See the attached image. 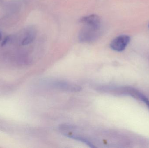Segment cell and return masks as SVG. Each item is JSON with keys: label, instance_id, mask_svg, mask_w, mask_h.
I'll return each mask as SVG.
<instances>
[{"label": "cell", "instance_id": "cell-9", "mask_svg": "<svg viewBox=\"0 0 149 148\" xmlns=\"http://www.w3.org/2000/svg\"><path fill=\"white\" fill-rule=\"evenodd\" d=\"M3 40L2 34L1 31L0 30V41Z\"/></svg>", "mask_w": 149, "mask_h": 148}, {"label": "cell", "instance_id": "cell-5", "mask_svg": "<svg viewBox=\"0 0 149 148\" xmlns=\"http://www.w3.org/2000/svg\"><path fill=\"white\" fill-rule=\"evenodd\" d=\"M53 85L58 88L69 91H77L81 89V88L76 85L65 82H55Z\"/></svg>", "mask_w": 149, "mask_h": 148}, {"label": "cell", "instance_id": "cell-8", "mask_svg": "<svg viewBox=\"0 0 149 148\" xmlns=\"http://www.w3.org/2000/svg\"><path fill=\"white\" fill-rule=\"evenodd\" d=\"M11 38L10 36H6L4 39L3 40L2 42L1 43V46H3L6 45V44L9 43V42L10 41Z\"/></svg>", "mask_w": 149, "mask_h": 148}, {"label": "cell", "instance_id": "cell-7", "mask_svg": "<svg viewBox=\"0 0 149 148\" xmlns=\"http://www.w3.org/2000/svg\"><path fill=\"white\" fill-rule=\"evenodd\" d=\"M137 95H138V97L142 100V101H143V102L145 103V104L147 105L148 107L149 108V101L148 99L145 96L143 95L142 94H140V93H138L137 94Z\"/></svg>", "mask_w": 149, "mask_h": 148}, {"label": "cell", "instance_id": "cell-10", "mask_svg": "<svg viewBox=\"0 0 149 148\" xmlns=\"http://www.w3.org/2000/svg\"><path fill=\"white\" fill-rule=\"evenodd\" d=\"M3 1V0H0V3H1Z\"/></svg>", "mask_w": 149, "mask_h": 148}, {"label": "cell", "instance_id": "cell-2", "mask_svg": "<svg viewBox=\"0 0 149 148\" xmlns=\"http://www.w3.org/2000/svg\"><path fill=\"white\" fill-rule=\"evenodd\" d=\"M130 41V38L129 36H119L111 42L110 47L114 51L121 52L125 50Z\"/></svg>", "mask_w": 149, "mask_h": 148}, {"label": "cell", "instance_id": "cell-6", "mask_svg": "<svg viewBox=\"0 0 149 148\" xmlns=\"http://www.w3.org/2000/svg\"><path fill=\"white\" fill-rule=\"evenodd\" d=\"M67 136L69 137V138L75 140L83 142V143H85L86 145L88 146V147H90V148L95 147V146H94L92 142H90L87 139L83 138V137H81V136L74 135H67Z\"/></svg>", "mask_w": 149, "mask_h": 148}, {"label": "cell", "instance_id": "cell-4", "mask_svg": "<svg viewBox=\"0 0 149 148\" xmlns=\"http://www.w3.org/2000/svg\"><path fill=\"white\" fill-rule=\"evenodd\" d=\"M80 22L83 25L102 28L101 20L100 17L96 14H91L83 17L81 18Z\"/></svg>", "mask_w": 149, "mask_h": 148}, {"label": "cell", "instance_id": "cell-3", "mask_svg": "<svg viewBox=\"0 0 149 148\" xmlns=\"http://www.w3.org/2000/svg\"><path fill=\"white\" fill-rule=\"evenodd\" d=\"M37 36V31L34 27H29L24 31L21 40V44L22 46H26L32 43L35 41Z\"/></svg>", "mask_w": 149, "mask_h": 148}, {"label": "cell", "instance_id": "cell-1", "mask_svg": "<svg viewBox=\"0 0 149 148\" xmlns=\"http://www.w3.org/2000/svg\"><path fill=\"white\" fill-rule=\"evenodd\" d=\"M101 28L83 25L79 32L78 38L81 43L93 42L99 39L101 35Z\"/></svg>", "mask_w": 149, "mask_h": 148}]
</instances>
